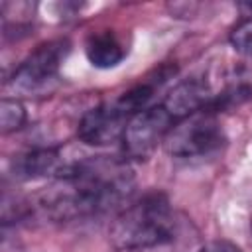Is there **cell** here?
Wrapping results in <instances>:
<instances>
[{
  "instance_id": "obj_1",
  "label": "cell",
  "mask_w": 252,
  "mask_h": 252,
  "mask_svg": "<svg viewBox=\"0 0 252 252\" xmlns=\"http://www.w3.org/2000/svg\"><path fill=\"white\" fill-rule=\"evenodd\" d=\"M134 175L126 161L87 158L73 161L39 197L41 211L53 220L102 215L130 203Z\"/></svg>"
},
{
  "instance_id": "obj_2",
  "label": "cell",
  "mask_w": 252,
  "mask_h": 252,
  "mask_svg": "<svg viewBox=\"0 0 252 252\" xmlns=\"http://www.w3.org/2000/svg\"><path fill=\"white\" fill-rule=\"evenodd\" d=\"M177 220L167 197L159 191L146 193L128 203L110 226V238L118 248L152 250L175 240Z\"/></svg>"
},
{
  "instance_id": "obj_3",
  "label": "cell",
  "mask_w": 252,
  "mask_h": 252,
  "mask_svg": "<svg viewBox=\"0 0 252 252\" xmlns=\"http://www.w3.org/2000/svg\"><path fill=\"white\" fill-rule=\"evenodd\" d=\"M226 142L222 126L213 110H199L171 128L165 138V148L173 158L195 159L217 154Z\"/></svg>"
},
{
  "instance_id": "obj_4",
  "label": "cell",
  "mask_w": 252,
  "mask_h": 252,
  "mask_svg": "<svg viewBox=\"0 0 252 252\" xmlns=\"http://www.w3.org/2000/svg\"><path fill=\"white\" fill-rule=\"evenodd\" d=\"M173 126L175 120L163 104H154L134 114L122 134L124 156L132 159H146L158 148V144L165 142Z\"/></svg>"
},
{
  "instance_id": "obj_5",
  "label": "cell",
  "mask_w": 252,
  "mask_h": 252,
  "mask_svg": "<svg viewBox=\"0 0 252 252\" xmlns=\"http://www.w3.org/2000/svg\"><path fill=\"white\" fill-rule=\"evenodd\" d=\"M71 43L67 39H51L32 51L10 79V87L16 93H35L53 81L69 55Z\"/></svg>"
},
{
  "instance_id": "obj_6",
  "label": "cell",
  "mask_w": 252,
  "mask_h": 252,
  "mask_svg": "<svg viewBox=\"0 0 252 252\" xmlns=\"http://www.w3.org/2000/svg\"><path fill=\"white\" fill-rule=\"evenodd\" d=\"M128 120L130 116L122 110V106L116 100L104 102L83 114L77 134L79 140L87 146H106L116 140H122Z\"/></svg>"
},
{
  "instance_id": "obj_7",
  "label": "cell",
  "mask_w": 252,
  "mask_h": 252,
  "mask_svg": "<svg viewBox=\"0 0 252 252\" xmlns=\"http://www.w3.org/2000/svg\"><path fill=\"white\" fill-rule=\"evenodd\" d=\"M211 98H213V93H211L207 81L193 77V79H185L179 85H175L165 94L161 104L173 116V120L179 122V120L207 108Z\"/></svg>"
},
{
  "instance_id": "obj_8",
  "label": "cell",
  "mask_w": 252,
  "mask_h": 252,
  "mask_svg": "<svg viewBox=\"0 0 252 252\" xmlns=\"http://www.w3.org/2000/svg\"><path fill=\"white\" fill-rule=\"evenodd\" d=\"M73 161H65L63 154L55 148H37L18 156L12 163L14 175L20 179H41L51 177L57 179L65 173V169Z\"/></svg>"
},
{
  "instance_id": "obj_9",
  "label": "cell",
  "mask_w": 252,
  "mask_h": 252,
  "mask_svg": "<svg viewBox=\"0 0 252 252\" xmlns=\"http://www.w3.org/2000/svg\"><path fill=\"white\" fill-rule=\"evenodd\" d=\"M87 59L96 69H112L126 57V47L112 32H100L89 37L85 47Z\"/></svg>"
},
{
  "instance_id": "obj_10",
  "label": "cell",
  "mask_w": 252,
  "mask_h": 252,
  "mask_svg": "<svg viewBox=\"0 0 252 252\" xmlns=\"http://www.w3.org/2000/svg\"><path fill=\"white\" fill-rule=\"evenodd\" d=\"M26 124V108L16 98H2L0 102V130L2 134H10L20 130Z\"/></svg>"
},
{
  "instance_id": "obj_11",
  "label": "cell",
  "mask_w": 252,
  "mask_h": 252,
  "mask_svg": "<svg viewBox=\"0 0 252 252\" xmlns=\"http://www.w3.org/2000/svg\"><path fill=\"white\" fill-rule=\"evenodd\" d=\"M230 45L242 55H252V14L240 20L230 32Z\"/></svg>"
},
{
  "instance_id": "obj_12",
  "label": "cell",
  "mask_w": 252,
  "mask_h": 252,
  "mask_svg": "<svg viewBox=\"0 0 252 252\" xmlns=\"http://www.w3.org/2000/svg\"><path fill=\"white\" fill-rule=\"evenodd\" d=\"M197 252H242V250L228 240H211V242L203 244Z\"/></svg>"
},
{
  "instance_id": "obj_13",
  "label": "cell",
  "mask_w": 252,
  "mask_h": 252,
  "mask_svg": "<svg viewBox=\"0 0 252 252\" xmlns=\"http://www.w3.org/2000/svg\"><path fill=\"white\" fill-rule=\"evenodd\" d=\"M116 252H136V250H128V248H118Z\"/></svg>"
},
{
  "instance_id": "obj_14",
  "label": "cell",
  "mask_w": 252,
  "mask_h": 252,
  "mask_svg": "<svg viewBox=\"0 0 252 252\" xmlns=\"http://www.w3.org/2000/svg\"><path fill=\"white\" fill-rule=\"evenodd\" d=\"M250 226H252V224H250Z\"/></svg>"
}]
</instances>
